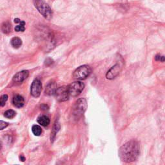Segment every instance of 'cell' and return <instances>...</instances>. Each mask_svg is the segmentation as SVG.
<instances>
[{
	"label": "cell",
	"mask_w": 165,
	"mask_h": 165,
	"mask_svg": "<svg viewBox=\"0 0 165 165\" xmlns=\"http://www.w3.org/2000/svg\"><path fill=\"white\" fill-rule=\"evenodd\" d=\"M53 63H54V61L52 60V59H51V58H47L46 60H45V64L46 66H50Z\"/></svg>",
	"instance_id": "obj_21"
},
{
	"label": "cell",
	"mask_w": 165,
	"mask_h": 165,
	"mask_svg": "<svg viewBox=\"0 0 165 165\" xmlns=\"http://www.w3.org/2000/svg\"><path fill=\"white\" fill-rule=\"evenodd\" d=\"M91 73V68L88 65H82L78 67L74 72V77L77 79H85Z\"/></svg>",
	"instance_id": "obj_4"
},
{
	"label": "cell",
	"mask_w": 165,
	"mask_h": 165,
	"mask_svg": "<svg viewBox=\"0 0 165 165\" xmlns=\"http://www.w3.org/2000/svg\"><path fill=\"white\" fill-rule=\"evenodd\" d=\"M20 159H21L22 161H25V158L24 157H23V156H20Z\"/></svg>",
	"instance_id": "obj_24"
},
{
	"label": "cell",
	"mask_w": 165,
	"mask_h": 165,
	"mask_svg": "<svg viewBox=\"0 0 165 165\" xmlns=\"http://www.w3.org/2000/svg\"><path fill=\"white\" fill-rule=\"evenodd\" d=\"M14 22L15 23H20L21 22V20L19 19V18H16L15 19H14Z\"/></svg>",
	"instance_id": "obj_23"
},
{
	"label": "cell",
	"mask_w": 165,
	"mask_h": 165,
	"mask_svg": "<svg viewBox=\"0 0 165 165\" xmlns=\"http://www.w3.org/2000/svg\"><path fill=\"white\" fill-rule=\"evenodd\" d=\"M118 154L120 159L126 163L135 161L139 155V145L135 140L130 141L120 149Z\"/></svg>",
	"instance_id": "obj_1"
},
{
	"label": "cell",
	"mask_w": 165,
	"mask_h": 165,
	"mask_svg": "<svg viewBox=\"0 0 165 165\" xmlns=\"http://www.w3.org/2000/svg\"><path fill=\"white\" fill-rule=\"evenodd\" d=\"M11 45L13 46L14 48L15 49H18L22 45V41L18 37H14L11 40Z\"/></svg>",
	"instance_id": "obj_14"
},
{
	"label": "cell",
	"mask_w": 165,
	"mask_h": 165,
	"mask_svg": "<svg viewBox=\"0 0 165 165\" xmlns=\"http://www.w3.org/2000/svg\"><path fill=\"white\" fill-rule=\"evenodd\" d=\"M34 4L39 13L46 19L51 20L52 18V10L43 0H34Z\"/></svg>",
	"instance_id": "obj_2"
},
{
	"label": "cell",
	"mask_w": 165,
	"mask_h": 165,
	"mask_svg": "<svg viewBox=\"0 0 165 165\" xmlns=\"http://www.w3.org/2000/svg\"><path fill=\"white\" fill-rule=\"evenodd\" d=\"M16 112H14L13 110H8L6 111L5 112V114H4L5 117H7V118H8V119L14 118V117L16 116Z\"/></svg>",
	"instance_id": "obj_18"
},
{
	"label": "cell",
	"mask_w": 165,
	"mask_h": 165,
	"mask_svg": "<svg viewBox=\"0 0 165 165\" xmlns=\"http://www.w3.org/2000/svg\"><path fill=\"white\" fill-rule=\"evenodd\" d=\"M32 133L34 134V136H39L42 133V129L40 126H38L37 125H34L32 127Z\"/></svg>",
	"instance_id": "obj_16"
},
{
	"label": "cell",
	"mask_w": 165,
	"mask_h": 165,
	"mask_svg": "<svg viewBox=\"0 0 165 165\" xmlns=\"http://www.w3.org/2000/svg\"><path fill=\"white\" fill-rule=\"evenodd\" d=\"M19 23L20 24L19 25H17L15 27V29H14L15 30L16 32H24L25 30V22L23 21H21V22Z\"/></svg>",
	"instance_id": "obj_17"
},
{
	"label": "cell",
	"mask_w": 165,
	"mask_h": 165,
	"mask_svg": "<svg viewBox=\"0 0 165 165\" xmlns=\"http://www.w3.org/2000/svg\"><path fill=\"white\" fill-rule=\"evenodd\" d=\"M29 76V72L28 70H22L21 72L17 73L13 77V81L15 82H21L25 81Z\"/></svg>",
	"instance_id": "obj_9"
},
{
	"label": "cell",
	"mask_w": 165,
	"mask_h": 165,
	"mask_svg": "<svg viewBox=\"0 0 165 165\" xmlns=\"http://www.w3.org/2000/svg\"><path fill=\"white\" fill-rule=\"evenodd\" d=\"M2 31L5 34H8L11 30V24L8 21L4 22L1 27Z\"/></svg>",
	"instance_id": "obj_15"
},
{
	"label": "cell",
	"mask_w": 165,
	"mask_h": 165,
	"mask_svg": "<svg viewBox=\"0 0 165 165\" xmlns=\"http://www.w3.org/2000/svg\"><path fill=\"white\" fill-rule=\"evenodd\" d=\"M13 104L17 108H21L24 106L25 104V100L21 96L17 95L14 97L13 99Z\"/></svg>",
	"instance_id": "obj_11"
},
{
	"label": "cell",
	"mask_w": 165,
	"mask_h": 165,
	"mask_svg": "<svg viewBox=\"0 0 165 165\" xmlns=\"http://www.w3.org/2000/svg\"><path fill=\"white\" fill-rule=\"evenodd\" d=\"M60 124H59V123L57 121H56L54 123V125L53 126V129H52V130L51 132V142L52 143L54 141L57 133L58 132L59 130H60Z\"/></svg>",
	"instance_id": "obj_13"
},
{
	"label": "cell",
	"mask_w": 165,
	"mask_h": 165,
	"mask_svg": "<svg viewBox=\"0 0 165 165\" xmlns=\"http://www.w3.org/2000/svg\"><path fill=\"white\" fill-rule=\"evenodd\" d=\"M8 125V123L3 121H0V130H2L4 128H7Z\"/></svg>",
	"instance_id": "obj_20"
},
{
	"label": "cell",
	"mask_w": 165,
	"mask_h": 165,
	"mask_svg": "<svg viewBox=\"0 0 165 165\" xmlns=\"http://www.w3.org/2000/svg\"><path fill=\"white\" fill-rule=\"evenodd\" d=\"M38 122L43 126H47L50 124V119L48 116L41 115L38 117Z\"/></svg>",
	"instance_id": "obj_12"
},
{
	"label": "cell",
	"mask_w": 165,
	"mask_h": 165,
	"mask_svg": "<svg viewBox=\"0 0 165 165\" xmlns=\"http://www.w3.org/2000/svg\"><path fill=\"white\" fill-rule=\"evenodd\" d=\"M85 88L84 83L81 81H76L68 86L69 95L72 97H77L82 92Z\"/></svg>",
	"instance_id": "obj_5"
},
{
	"label": "cell",
	"mask_w": 165,
	"mask_h": 165,
	"mask_svg": "<svg viewBox=\"0 0 165 165\" xmlns=\"http://www.w3.org/2000/svg\"><path fill=\"white\" fill-rule=\"evenodd\" d=\"M87 108V103L85 98H81L78 99L74 107V115L76 118H79L85 113Z\"/></svg>",
	"instance_id": "obj_3"
},
{
	"label": "cell",
	"mask_w": 165,
	"mask_h": 165,
	"mask_svg": "<svg viewBox=\"0 0 165 165\" xmlns=\"http://www.w3.org/2000/svg\"><path fill=\"white\" fill-rule=\"evenodd\" d=\"M42 91V84L41 81L36 79H34L32 82L31 88H30V93L34 98H38Z\"/></svg>",
	"instance_id": "obj_7"
},
{
	"label": "cell",
	"mask_w": 165,
	"mask_h": 165,
	"mask_svg": "<svg viewBox=\"0 0 165 165\" xmlns=\"http://www.w3.org/2000/svg\"><path fill=\"white\" fill-rule=\"evenodd\" d=\"M57 84L55 82H51L48 85L46 86L45 89V93L48 96H52L55 94L57 90Z\"/></svg>",
	"instance_id": "obj_10"
},
{
	"label": "cell",
	"mask_w": 165,
	"mask_h": 165,
	"mask_svg": "<svg viewBox=\"0 0 165 165\" xmlns=\"http://www.w3.org/2000/svg\"><path fill=\"white\" fill-rule=\"evenodd\" d=\"M156 60V61H160L161 62H164V56H161V55H157L155 57Z\"/></svg>",
	"instance_id": "obj_22"
},
{
	"label": "cell",
	"mask_w": 165,
	"mask_h": 165,
	"mask_svg": "<svg viewBox=\"0 0 165 165\" xmlns=\"http://www.w3.org/2000/svg\"><path fill=\"white\" fill-rule=\"evenodd\" d=\"M55 95L56 99L58 101L63 102L67 101L70 96L68 90V87L63 86L57 88L55 92Z\"/></svg>",
	"instance_id": "obj_6"
},
{
	"label": "cell",
	"mask_w": 165,
	"mask_h": 165,
	"mask_svg": "<svg viewBox=\"0 0 165 165\" xmlns=\"http://www.w3.org/2000/svg\"><path fill=\"white\" fill-rule=\"evenodd\" d=\"M7 99H8L7 95H3L2 97H0V107H3V106H5Z\"/></svg>",
	"instance_id": "obj_19"
},
{
	"label": "cell",
	"mask_w": 165,
	"mask_h": 165,
	"mask_svg": "<svg viewBox=\"0 0 165 165\" xmlns=\"http://www.w3.org/2000/svg\"><path fill=\"white\" fill-rule=\"evenodd\" d=\"M2 142H1V141H0V149L2 148Z\"/></svg>",
	"instance_id": "obj_25"
},
{
	"label": "cell",
	"mask_w": 165,
	"mask_h": 165,
	"mask_svg": "<svg viewBox=\"0 0 165 165\" xmlns=\"http://www.w3.org/2000/svg\"><path fill=\"white\" fill-rule=\"evenodd\" d=\"M121 70V67L119 64H116L109 70L107 75H106V77L108 79H113L119 75Z\"/></svg>",
	"instance_id": "obj_8"
}]
</instances>
